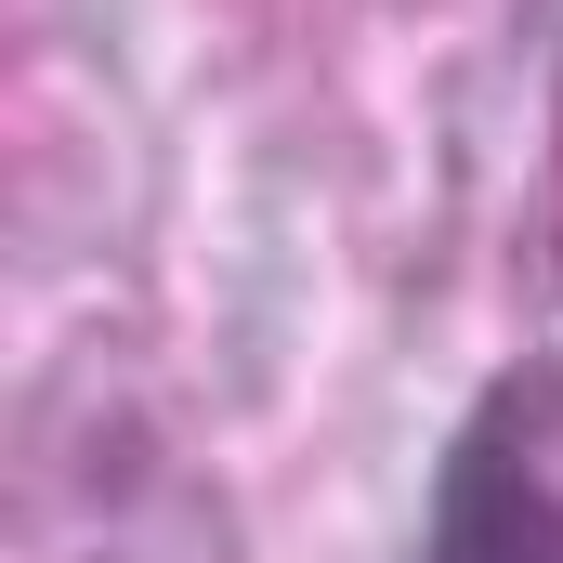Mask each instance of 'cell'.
<instances>
[{"instance_id": "cell-1", "label": "cell", "mask_w": 563, "mask_h": 563, "mask_svg": "<svg viewBox=\"0 0 563 563\" xmlns=\"http://www.w3.org/2000/svg\"><path fill=\"white\" fill-rule=\"evenodd\" d=\"M407 563H563V380L511 367L459 420Z\"/></svg>"}]
</instances>
